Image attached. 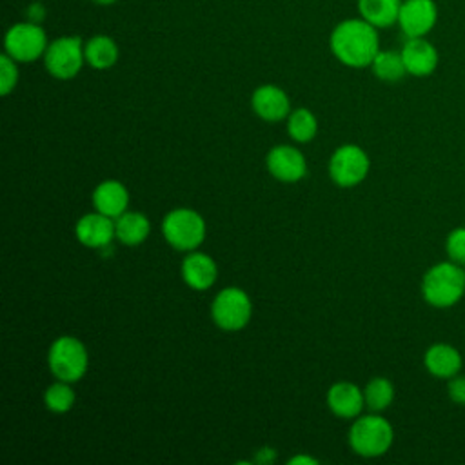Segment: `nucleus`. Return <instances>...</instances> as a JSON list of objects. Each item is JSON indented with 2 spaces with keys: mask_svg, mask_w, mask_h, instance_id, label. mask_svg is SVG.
<instances>
[{
  "mask_svg": "<svg viewBox=\"0 0 465 465\" xmlns=\"http://www.w3.org/2000/svg\"><path fill=\"white\" fill-rule=\"evenodd\" d=\"M329 45L332 54L349 67H371L380 51L378 29L367 20L347 18L341 20L331 33Z\"/></svg>",
  "mask_w": 465,
  "mask_h": 465,
  "instance_id": "nucleus-1",
  "label": "nucleus"
},
{
  "mask_svg": "<svg viewBox=\"0 0 465 465\" xmlns=\"http://www.w3.org/2000/svg\"><path fill=\"white\" fill-rule=\"evenodd\" d=\"M423 300L436 307L447 309L456 305L465 294V269L454 262H440L432 265L421 280Z\"/></svg>",
  "mask_w": 465,
  "mask_h": 465,
  "instance_id": "nucleus-2",
  "label": "nucleus"
},
{
  "mask_svg": "<svg viewBox=\"0 0 465 465\" xmlns=\"http://www.w3.org/2000/svg\"><path fill=\"white\" fill-rule=\"evenodd\" d=\"M394 440L391 423L380 414H367L358 418L349 430V443L352 450L365 458L385 454Z\"/></svg>",
  "mask_w": 465,
  "mask_h": 465,
  "instance_id": "nucleus-3",
  "label": "nucleus"
},
{
  "mask_svg": "<svg viewBox=\"0 0 465 465\" xmlns=\"http://www.w3.org/2000/svg\"><path fill=\"white\" fill-rule=\"evenodd\" d=\"M49 369L56 380L74 383L78 381L89 363L85 345L74 336H60L49 347Z\"/></svg>",
  "mask_w": 465,
  "mask_h": 465,
  "instance_id": "nucleus-4",
  "label": "nucleus"
},
{
  "mask_svg": "<svg viewBox=\"0 0 465 465\" xmlns=\"http://www.w3.org/2000/svg\"><path fill=\"white\" fill-rule=\"evenodd\" d=\"M162 232L174 249L193 251L205 238V222L193 209H174L165 214Z\"/></svg>",
  "mask_w": 465,
  "mask_h": 465,
  "instance_id": "nucleus-5",
  "label": "nucleus"
},
{
  "mask_svg": "<svg viewBox=\"0 0 465 465\" xmlns=\"http://www.w3.org/2000/svg\"><path fill=\"white\" fill-rule=\"evenodd\" d=\"M85 42L80 36H60L53 40L44 53V65L51 76L58 80L74 78L84 62Z\"/></svg>",
  "mask_w": 465,
  "mask_h": 465,
  "instance_id": "nucleus-6",
  "label": "nucleus"
},
{
  "mask_svg": "<svg viewBox=\"0 0 465 465\" xmlns=\"http://www.w3.org/2000/svg\"><path fill=\"white\" fill-rule=\"evenodd\" d=\"M47 36L38 22H20L7 29L4 38L5 53L16 62H35L47 49Z\"/></svg>",
  "mask_w": 465,
  "mask_h": 465,
  "instance_id": "nucleus-7",
  "label": "nucleus"
},
{
  "mask_svg": "<svg viewBox=\"0 0 465 465\" xmlns=\"http://www.w3.org/2000/svg\"><path fill=\"white\" fill-rule=\"evenodd\" d=\"M252 305L247 292L238 287L222 289L213 300L211 314L218 327L223 331H238L251 320Z\"/></svg>",
  "mask_w": 465,
  "mask_h": 465,
  "instance_id": "nucleus-8",
  "label": "nucleus"
},
{
  "mask_svg": "<svg viewBox=\"0 0 465 465\" xmlns=\"http://www.w3.org/2000/svg\"><path fill=\"white\" fill-rule=\"evenodd\" d=\"M369 167L371 162L367 153L354 143H345L332 153L329 162V174L338 185L352 187L367 176Z\"/></svg>",
  "mask_w": 465,
  "mask_h": 465,
  "instance_id": "nucleus-9",
  "label": "nucleus"
},
{
  "mask_svg": "<svg viewBox=\"0 0 465 465\" xmlns=\"http://www.w3.org/2000/svg\"><path fill=\"white\" fill-rule=\"evenodd\" d=\"M438 22V5L434 0H401L398 25L407 38L429 35Z\"/></svg>",
  "mask_w": 465,
  "mask_h": 465,
  "instance_id": "nucleus-10",
  "label": "nucleus"
},
{
  "mask_svg": "<svg viewBox=\"0 0 465 465\" xmlns=\"http://www.w3.org/2000/svg\"><path fill=\"white\" fill-rule=\"evenodd\" d=\"M400 53H401L407 74L420 76V78L432 74L440 62L438 49L425 36L407 38Z\"/></svg>",
  "mask_w": 465,
  "mask_h": 465,
  "instance_id": "nucleus-11",
  "label": "nucleus"
},
{
  "mask_svg": "<svg viewBox=\"0 0 465 465\" xmlns=\"http://www.w3.org/2000/svg\"><path fill=\"white\" fill-rule=\"evenodd\" d=\"M269 173L282 182H298L307 173L303 154L292 145H278L267 154Z\"/></svg>",
  "mask_w": 465,
  "mask_h": 465,
  "instance_id": "nucleus-12",
  "label": "nucleus"
},
{
  "mask_svg": "<svg viewBox=\"0 0 465 465\" xmlns=\"http://www.w3.org/2000/svg\"><path fill=\"white\" fill-rule=\"evenodd\" d=\"M74 232L78 242L84 243L85 247H93V249L107 247L111 240L116 236L114 218H109L98 211L84 214L76 222Z\"/></svg>",
  "mask_w": 465,
  "mask_h": 465,
  "instance_id": "nucleus-13",
  "label": "nucleus"
},
{
  "mask_svg": "<svg viewBox=\"0 0 465 465\" xmlns=\"http://www.w3.org/2000/svg\"><path fill=\"white\" fill-rule=\"evenodd\" d=\"M254 113L267 122H278L289 116V96L285 94L283 89L276 85H260L251 98Z\"/></svg>",
  "mask_w": 465,
  "mask_h": 465,
  "instance_id": "nucleus-14",
  "label": "nucleus"
},
{
  "mask_svg": "<svg viewBox=\"0 0 465 465\" xmlns=\"http://www.w3.org/2000/svg\"><path fill=\"white\" fill-rule=\"evenodd\" d=\"M461 354L460 351L450 343H434L430 345L423 354V365L425 369L441 380H449L456 374H460L461 369Z\"/></svg>",
  "mask_w": 465,
  "mask_h": 465,
  "instance_id": "nucleus-15",
  "label": "nucleus"
},
{
  "mask_svg": "<svg viewBox=\"0 0 465 465\" xmlns=\"http://www.w3.org/2000/svg\"><path fill=\"white\" fill-rule=\"evenodd\" d=\"M329 409L340 418H354L365 405L361 389L351 381H338L327 392Z\"/></svg>",
  "mask_w": 465,
  "mask_h": 465,
  "instance_id": "nucleus-16",
  "label": "nucleus"
},
{
  "mask_svg": "<svg viewBox=\"0 0 465 465\" xmlns=\"http://www.w3.org/2000/svg\"><path fill=\"white\" fill-rule=\"evenodd\" d=\"M93 203L98 213L116 220L127 209L129 193L124 183L116 180H105L98 183L96 189L93 191Z\"/></svg>",
  "mask_w": 465,
  "mask_h": 465,
  "instance_id": "nucleus-17",
  "label": "nucleus"
},
{
  "mask_svg": "<svg viewBox=\"0 0 465 465\" xmlns=\"http://www.w3.org/2000/svg\"><path fill=\"white\" fill-rule=\"evenodd\" d=\"M216 274L218 269L214 260L203 252H191L182 263L183 282L196 291L209 289L214 283Z\"/></svg>",
  "mask_w": 465,
  "mask_h": 465,
  "instance_id": "nucleus-18",
  "label": "nucleus"
},
{
  "mask_svg": "<svg viewBox=\"0 0 465 465\" xmlns=\"http://www.w3.org/2000/svg\"><path fill=\"white\" fill-rule=\"evenodd\" d=\"M401 0H358V13L376 29L398 24Z\"/></svg>",
  "mask_w": 465,
  "mask_h": 465,
  "instance_id": "nucleus-19",
  "label": "nucleus"
},
{
  "mask_svg": "<svg viewBox=\"0 0 465 465\" xmlns=\"http://www.w3.org/2000/svg\"><path fill=\"white\" fill-rule=\"evenodd\" d=\"M84 53H85V62L93 69H109L118 60V45L107 35L91 36L84 45Z\"/></svg>",
  "mask_w": 465,
  "mask_h": 465,
  "instance_id": "nucleus-20",
  "label": "nucleus"
},
{
  "mask_svg": "<svg viewBox=\"0 0 465 465\" xmlns=\"http://www.w3.org/2000/svg\"><path fill=\"white\" fill-rule=\"evenodd\" d=\"M116 225V238L125 243V245H138L142 243L151 231V223L147 220V216H143L142 213H124L114 220Z\"/></svg>",
  "mask_w": 465,
  "mask_h": 465,
  "instance_id": "nucleus-21",
  "label": "nucleus"
},
{
  "mask_svg": "<svg viewBox=\"0 0 465 465\" xmlns=\"http://www.w3.org/2000/svg\"><path fill=\"white\" fill-rule=\"evenodd\" d=\"M371 69L374 73L376 78L383 80V82H398L407 74L403 58L400 51H378V54L374 56Z\"/></svg>",
  "mask_w": 465,
  "mask_h": 465,
  "instance_id": "nucleus-22",
  "label": "nucleus"
},
{
  "mask_svg": "<svg viewBox=\"0 0 465 465\" xmlns=\"http://www.w3.org/2000/svg\"><path fill=\"white\" fill-rule=\"evenodd\" d=\"M363 396H365V405L372 411V412H381L385 411L392 400H394V385L387 380V378H372L365 391H363Z\"/></svg>",
  "mask_w": 465,
  "mask_h": 465,
  "instance_id": "nucleus-23",
  "label": "nucleus"
},
{
  "mask_svg": "<svg viewBox=\"0 0 465 465\" xmlns=\"http://www.w3.org/2000/svg\"><path fill=\"white\" fill-rule=\"evenodd\" d=\"M287 131L296 142H309L316 136L318 122L309 109H296L287 116Z\"/></svg>",
  "mask_w": 465,
  "mask_h": 465,
  "instance_id": "nucleus-24",
  "label": "nucleus"
},
{
  "mask_svg": "<svg viewBox=\"0 0 465 465\" xmlns=\"http://www.w3.org/2000/svg\"><path fill=\"white\" fill-rule=\"evenodd\" d=\"M44 401H45L47 409L56 414L67 412L74 403V392L69 387V381L58 380L53 385H49L47 391L44 392Z\"/></svg>",
  "mask_w": 465,
  "mask_h": 465,
  "instance_id": "nucleus-25",
  "label": "nucleus"
},
{
  "mask_svg": "<svg viewBox=\"0 0 465 465\" xmlns=\"http://www.w3.org/2000/svg\"><path fill=\"white\" fill-rule=\"evenodd\" d=\"M445 251L450 262L465 265V227H456L445 240Z\"/></svg>",
  "mask_w": 465,
  "mask_h": 465,
  "instance_id": "nucleus-26",
  "label": "nucleus"
},
{
  "mask_svg": "<svg viewBox=\"0 0 465 465\" xmlns=\"http://www.w3.org/2000/svg\"><path fill=\"white\" fill-rule=\"evenodd\" d=\"M18 82V67L16 60H13L7 53L0 56V94H9Z\"/></svg>",
  "mask_w": 465,
  "mask_h": 465,
  "instance_id": "nucleus-27",
  "label": "nucleus"
},
{
  "mask_svg": "<svg viewBox=\"0 0 465 465\" xmlns=\"http://www.w3.org/2000/svg\"><path fill=\"white\" fill-rule=\"evenodd\" d=\"M447 392H449V398H450L456 405H465V376L456 374V376L449 378Z\"/></svg>",
  "mask_w": 465,
  "mask_h": 465,
  "instance_id": "nucleus-28",
  "label": "nucleus"
},
{
  "mask_svg": "<svg viewBox=\"0 0 465 465\" xmlns=\"http://www.w3.org/2000/svg\"><path fill=\"white\" fill-rule=\"evenodd\" d=\"M272 458H274V450L263 447V449H260V450L256 452L254 461H256V463H269V461H272Z\"/></svg>",
  "mask_w": 465,
  "mask_h": 465,
  "instance_id": "nucleus-29",
  "label": "nucleus"
},
{
  "mask_svg": "<svg viewBox=\"0 0 465 465\" xmlns=\"http://www.w3.org/2000/svg\"><path fill=\"white\" fill-rule=\"evenodd\" d=\"M289 463H292V465H296V463H311V465H314V463H316V460H314V458H309V456L300 454V456L291 458V460H289Z\"/></svg>",
  "mask_w": 465,
  "mask_h": 465,
  "instance_id": "nucleus-30",
  "label": "nucleus"
},
{
  "mask_svg": "<svg viewBox=\"0 0 465 465\" xmlns=\"http://www.w3.org/2000/svg\"><path fill=\"white\" fill-rule=\"evenodd\" d=\"M91 2H94V4H98V5H111V4H114V2H118V0H91Z\"/></svg>",
  "mask_w": 465,
  "mask_h": 465,
  "instance_id": "nucleus-31",
  "label": "nucleus"
}]
</instances>
